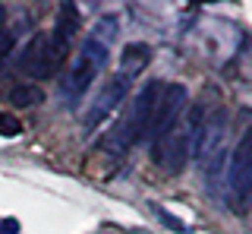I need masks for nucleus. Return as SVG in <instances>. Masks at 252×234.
<instances>
[{"instance_id": "1", "label": "nucleus", "mask_w": 252, "mask_h": 234, "mask_svg": "<svg viewBox=\"0 0 252 234\" xmlns=\"http://www.w3.org/2000/svg\"><path fill=\"white\" fill-rule=\"evenodd\" d=\"M110 35H114V19H104L98 29L92 32V38L82 44V51H79L73 70L66 73V79H63V98L73 105V101L82 95L85 89L92 85V79L104 70L107 57H110Z\"/></svg>"}, {"instance_id": "2", "label": "nucleus", "mask_w": 252, "mask_h": 234, "mask_svg": "<svg viewBox=\"0 0 252 234\" xmlns=\"http://www.w3.org/2000/svg\"><path fill=\"white\" fill-rule=\"evenodd\" d=\"M164 89H167L164 82L152 79V82H145V89H142L136 98H132L129 114L123 117L120 130H117V136H114V152H117V155H123L132 143H142V139L148 136V127H152L155 108H158V101H161Z\"/></svg>"}, {"instance_id": "11", "label": "nucleus", "mask_w": 252, "mask_h": 234, "mask_svg": "<svg viewBox=\"0 0 252 234\" xmlns=\"http://www.w3.org/2000/svg\"><path fill=\"white\" fill-rule=\"evenodd\" d=\"M10 101L16 108H32V105H38V101H44V92L38 89V85H32V82H19L10 92Z\"/></svg>"}, {"instance_id": "8", "label": "nucleus", "mask_w": 252, "mask_h": 234, "mask_svg": "<svg viewBox=\"0 0 252 234\" xmlns=\"http://www.w3.org/2000/svg\"><path fill=\"white\" fill-rule=\"evenodd\" d=\"M129 82H132V79H126V76H114V79H110L104 89L98 92V98L92 101L89 114H85V130H94L101 120H107V117L117 111V105L126 98V89H129Z\"/></svg>"}, {"instance_id": "15", "label": "nucleus", "mask_w": 252, "mask_h": 234, "mask_svg": "<svg viewBox=\"0 0 252 234\" xmlns=\"http://www.w3.org/2000/svg\"><path fill=\"white\" fill-rule=\"evenodd\" d=\"M3 16H6V10H3V3H0V26H3Z\"/></svg>"}, {"instance_id": "5", "label": "nucleus", "mask_w": 252, "mask_h": 234, "mask_svg": "<svg viewBox=\"0 0 252 234\" xmlns=\"http://www.w3.org/2000/svg\"><path fill=\"white\" fill-rule=\"evenodd\" d=\"M227 196H230L233 209H246V202L252 196V127L243 133V139L236 143V152L230 158V174H227Z\"/></svg>"}, {"instance_id": "7", "label": "nucleus", "mask_w": 252, "mask_h": 234, "mask_svg": "<svg viewBox=\"0 0 252 234\" xmlns=\"http://www.w3.org/2000/svg\"><path fill=\"white\" fill-rule=\"evenodd\" d=\"M186 98H189V95H186L183 85H167V89H164V95H161V101H158V108H155V117H152V127H148V136H145L152 146H158L173 127H177L180 111L186 108Z\"/></svg>"}, {"instance_id": "3", "label": "nucleus", "mask_w": 252, "mask_h": 234, "mask_svg": "<svg viewBox=\"0 0 252 234\" xmlns=\"http://www.w3.org/2000/svg\"><path fill=\"white\" fill-rule=\"evenodd\" d=\"M199 117V108L192 111ZM192 117V130H189V139H192V155L195 161L205 168H211L220 158V149H224V136H227V114L224 108H215V111H205L202 120L195 123Z\"/></svg>"}, {"instance_id": "9", "label": "nucleus", "mask_w": 252, "mask_h": 234, "mask_svg": "<svg viewBox=\"0 0 252 234\" xmlns=\"http://www.w3.org/2000/svg\"><path fill=\"white\" fill-rule=\"evenodd\" d=\"M148 60H152V48H148V44H139V41L126 44V48L120 51V76L136 79L142 70L148 67Z\"/></svg>"}, {"instance_id": "10", "label": "nucleus", "mask_w": 252, "mask_h": 234, "mask_svg": "<svg viewBox=\"0 0 252 234\" xmlns=\"http://www.w3.org/2000/svg\"><path fill=\"white\" fill-rule=\"evenodd\" d=\"M79 32V10H76V3L73 0H63L60 3V13H57V26H54V38H57L60 44H66L69 48V41H73V35Z\"/></svg>"}, {"instance_id": "14", "label": "nucleus", "mask_w": 252, "mask_h": 234, "mask_svg": "<svg viewBox=\"0 0 252 234\" xmlns=\"http://www.w3.org/2000/svg\"><path fill=\"white\" fill-rule=\"evenodd\" d=\"M0 231H3V234H16V231H19V222H16V218H6Z\"/></svg>"}, {"instance_id": "6", "label": "nucleus", "mask_w": 252, "mask_h": 234, "mask_svg": "<svg viewBox=\"0 0 252 234\" xmlns=\"http://www.w3.org/2000/svg\"><path fill=\"white\" fill-rule=\"evenodd\" d=\"M192 117H195V114H189L186 120H177V127H173L170 133L155 146V161H158V165H161L164 171H170V174L183 171L186 158H189V152H192V139H189V130H192Z\"/></svg>"}, {"instance_id": "12", "label": "nucleus", "mask_w": 252, "mask_h": 234, "mask_svg": "<svg viewBox=\"0 0 252 234\" xmlns=\"http://www.w3.org/2000/svg\"><path fill=\"white\" fill-rule=\"evenodd\" d=\"M19 133H22V123L13 114H0V136H19Z\"/></svg>"}, {"instance_id": "13", "label": "nucleus", "mask_w": 252, "mask_h": 234, "mask_svg": "<svg viewBox=\"0 0 252 234\" xmlns=\"http://www.w3.org/2000/svg\"><path fill=\"white\" fill-rule=\"evenodd\" d=\"M13 44H16V38H13V32H10V29H3V26H0V60H3L6 54L13 51Z\"/></svg>"}, {"instance_id": "4", "label": "nucleus", "mask_w": 252, "mask_h": 234, "mask_svg": "<svg viewBox=\"0 0 252 234\" xmlns=\"http://www.w3.org/2000/svg\"><path fill=\"white\" fill-rule=\"evenodd\" d=\"M63 57H66V44H60L54 35H35L29 48L19 54V70L35 79H47L60 70Z\"/></svg>"}]
</instances>
